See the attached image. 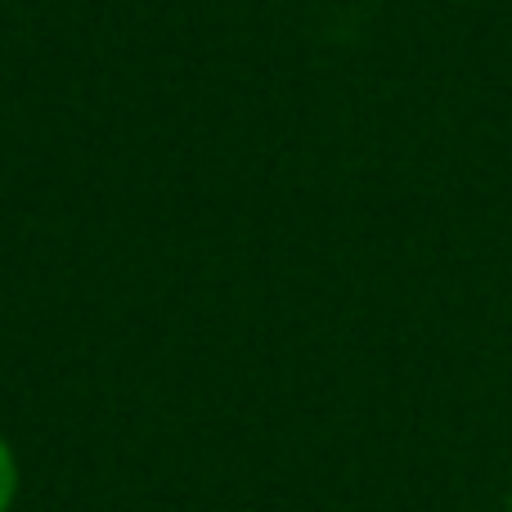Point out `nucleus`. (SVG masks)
<instances>
[{"label":"nucleus","mask_w":512,"mask_h":512,"mask_svg":"<svg viewBox=\"0 0 512 512\" xmlns=\"http://www.w3.org/2000/svg\"><path fill=\"white\" fill-rule=\"evenodd\" d=\"M508 512H512V486H508Z\"/></svg>","instance_id":"2"},{"label":"nucleus","mask_w":512,"mask_h":512,"mask_svg":"<svg viewBox=\"0 0 512 512\" xmlns=\"http://www.w3.org/2000/svg\"><path fill=\"white\" fill-rule=\"evenodd\" d=\"M18 490H23V472H18V454L14 445L0 436V512H14Z\"/></svg>","instance_id":"1"}]
</instances>
